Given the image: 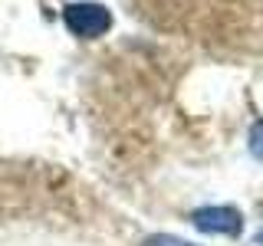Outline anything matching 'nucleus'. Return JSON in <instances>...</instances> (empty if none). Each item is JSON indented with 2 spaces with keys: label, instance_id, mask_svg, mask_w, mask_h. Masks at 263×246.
Returning a JSON list of instances; mask_svg holds the SVG:
<instances>
[{
  "label": "nucleus",
  "instance_id": "obj_1",
  "mask_svg": "<svg viewBox=\"0 0 263 246\" xmlns=\"http://www.w3.org/2000/svg\"><path fill=\"white\" fill-rule=\"evenodd\" d=\"M63 23L79 39H99L112 30V10L92 0H76V4L63 7Z\"/></svg>",
  "mask_w": 263,
  "mask_h": 246
},
{
  "label": "nucleus",
  "instance_id": "obj_2",
  "mask_svg": "<svg viewBox=\"0 0 263 246\" xmlns=\"http://www.w3.org/2000/svg\"><path fill=\"white\" fill-rule=\"evenodd\" d=\"M191 223L201 230V233L211 236H240L243 233V213L237 207H227V203H214V207H197L191 213Z\"/></svg>",
  "mask_w": 263,
  "mask_h": 246
},
{
  "label": "nucleus",
  "instance_id": "obj_3",
  "mask_svg": "<svg viewBox=\"0 0 263 246\" xmlns=\"http://www.w3.org/2000/svg\"><path fill=\"white\" fill-rule=\"evenodd\" d=\"M247 148H250V154H253L257 161H263V118L253 121L250 135H247Z\"/></svg>",
  "mask_w": 263,
  "mask_h": 246
},
{
  "label": "nucleus",
  "instance_id": "obj_4",
  "mask_svg": "<svg viewBox=\"0 0 263 246\" xmlns=\"http://www.w3.org/2000/svg\"><path fill=\"white\" fill-rule=\"evenodd\" d=\"M142 246H197V243L181 240V236H171V233H152Z\"/></svg>",
  "mask_w": 263,
  "mask_h": 246
},
{
  "label": "nucleus",
  "instance_id": "obj_5",
  "mask_svg": "<svg viewBox=\"0 0 263 246\" xmlns=\"http://www.w3.org/2000/svg\"><path fill=\"white\" fill-rule=\"evenodd\" d=\"M257 243H263V230H260V233H257Z\"/></svg>",
  "mask_w": 263,
  "mask_h": 246
}]
</instances>
